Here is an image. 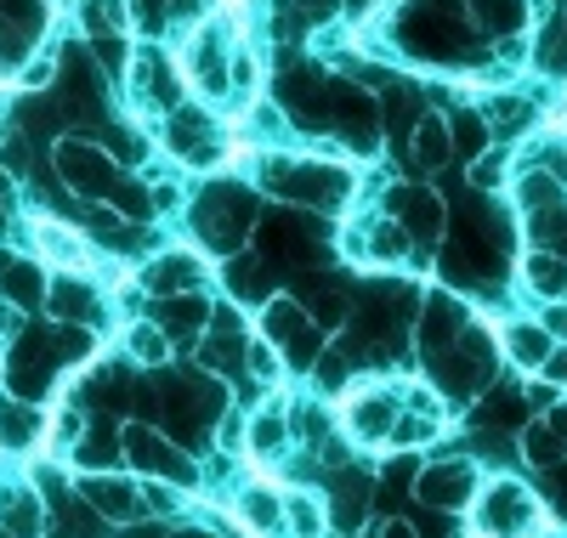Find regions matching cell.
<instances>
[{
    "label": "cell",
    "mask_w": 567,
    "mask_h": 538,
    "mask_svg": "<svg viewBox=\"0 0 567 538\" xmlns=\"http://www.w3.org/2000/svg\"><path fill=\"white\" fill-rule=\"evenodd\" d=\"M267 187H278L284 199H301V205H318V210H336V205L347 199V193H352L347 170H336V165H312V159L267 170Z\"/></svg>",
    "instance_id": "cell-4"
},
{
    "label": "cell",
    "mask_w": 567,
    "mask_h": 538,
    "mask_svg": "<svg viewBox=\"0 0 567 538\" xmlns=\"http://www.w3.org/2000/svg\"><path fill=\"white\" fill-rule=\"evenodd\" d=\"M414 532H420V538H460V521H454V510H443V516H420Z\"/></svg>",
    "instance_id": "cell-32"
},
{
    "label": "cell",
    "mask_w": 567,
    "mask_h": 538,
    "mask_svg": "<svg viewBox=\"0 0 567 538\" xmlns=\"http://www.w3.org/2000/svg\"><path fill=\"white\" fill-rule=\"evenodd\" d=\"M45 318L52 323H80V329H97L109 318L103 296L91 289V278L80 272H52L45 278Z\"/></svg>",
    "instance_id": "cell-5"
},
{
    "label": "cell",
    "mask_w": 567,
    "mask_h": 538,
    "mask_svg": "<svg viewBox=\"0 0 567 538\" xmlns=\"http://www.w3.org/2000/svg\"><path fill=\"white\" fill-rule=\"evenodd\" d=\"M245 363H250V374H256V380H278V374H284L278 346H272L267 334H250V358H245Z\"/></svg>",
    "instance_id": "cell-30"
},
{
    "label": "cell",
    "mask_w": 567,
    "mask_h": 538,
    "mask_svg": "<svg viewBox=\"0 0 567 538\" xmlns=\"http://www.w3.org/2000/svg\"><path fill=\"white\" fill-rule=\"evenodd\" d=\"M221 278L233 283V296H239V301H261L267 289H272V272H267L256 256H245V250L227 261V272H221Z\"/></svg>",
    "instance_id": "cell-23"
},
{
    "label": "cell",
    "mask_w": 567,
    "mask_h": 538,
    "mask_svg": "<svg viewBox=\"0 0 567 538\" xmlns=\"http://www.w3.org/2000/svg\"><path fill=\"white\" fill-rule=\"evenodd\" d=\"M58 182H69L80 199H109V193L120 187V159L103 148V142L63 136L58 142Z\"/></svg>",
    "instance_id": "cell-2"
},
{
    "label": "cell",
    "mask_w": 567,
    "mask_h": 538,
    "mask_svg": "<svg viewBox=\"0 0 567 538\" xmlns=\"http://www.w3.org/2000/svg\"><path fill=\"white\" fill-rule=\"evenodd\" d=\"M80 499L97 510L103 521H136V516H148V499H142V487L136 482H125V476H109V470H97V476H85L80 482Z\"/></svg>",
    "instance_id": "cell-8"
},
{
    "label": "cell",
    "mask_w": 567,
    "mask_h": 538,
    "mask_svg": "<svg viewBox=\"0 0 567 538\" xmlns=\"http://www.w3.org/2000/svg\"><path fill=\"white\" fill-rule=\"evenodd\" d=\"M471 487H477V470H471L465 459L460 465L443 459V465H432L420 476V499L432 510H460V505H471Z\"/></svg>",
    "instance_id": "cell-11"
},
{
    "label": "cell",
    "mask_w": 567,
    "mask_h": 538,
    "mask_svg": "<svg viewBox=\"0 0 567 538\" xmlns=\"http://www.w3.org/2000/svg\"><path fill=\"white\" fill-rule=\"evenodd\" d=\"M341 7H347V0H290V12H296L301 23H336Z\"/></svg>",
    "instance_id": "cell-31"
},
{
    "label": "cell",
    "mask_w": 567,
    "mask_h": 538,
    "mask_svg": "<svg viewBox=\"0 0 567 538\" xmlns=\"http://www.w3.org/2000/svg\"><path fill=\"white\" fill-rule=\"evenodd\" d=\"M52 80H58V63H52V58H29L23 74H18V85H29V91H34V85H52Z\"/></svg>",
    "instance_id": "cell-33"
},
{
    "label": "cell",
    "mask_w": 567,
    "mask_h": 538,
    "mask_svg": "<svg viewBox=\"0 0 567 538\" xmlns=\"http://www.w3.org/2000/svg\"><path fill=\"white\" fill-rule=\"evenodd\" d=\"M499 346H505V358L516 363V369H550V334H545V323H499Z\"/></svg>",
    "instance_id": "cell-13"
},
{
    "label": "cell",
    "mask_w": 567,
    "mask_h": 538,
    "mask_svg": "<svg viewBox=\"0 0 567 538\" xmlns=\"http://www.w3.org/2000/svg\"><path fill=\"white\" fill-rule=\"evenodd\" d=\"M550 420H556V436H567V403H561V408H550Z\"/></svg>",
    "instance_id": "cell-34"
},
{
    "label": "cell",
    "mask_w": 567,
    "mask_h": 538,
    "mask_svg": "<svg viewBox=\"0 0 567 538\" xmlns=\"http://www.w3.org/2000/svg\"><path fill=\"white\" fill-rule=\"evenodd\" d=\"M465 334V301H454V296H432L425 301V312H420V346L425 352H449L454 340Z\"/></svg>",
    "instance_id": "cell-12"
},
{
    "label": "cell",
    "mask_w": 567,
    "mask_h": 538,
    "mask_svg": "<svg viewBox=\"0 0 567 538\" xmlns=\"http://www.w3.org/2000/svg\"><path fill=\"white\" fill-rule=\"evenodd\" d=\"M194 221H199V244H210V250H221V256H239L245 238H250L256 210H250V199H245L239 187H221V182H216V187L199 193Z\"/></svg>",
    "instance_id": "cell-1"
},
{
    "label": "cell",
    "mask_w": 567,
    "mask_h": 538,
    "mask_svg": "<svg viewBox=\"0 0 567 538\" xmlns=\"http://www.w3.org/2000/svg\"><path fill=\"white\" fill-rule=\"evenodd\" d=\"M437 431H443V420L409 408V414L398 420V431H392V443H398V448H420V443H437Z\"/></svg>",
    "instance_id": "cell-27"
},
{
    "label": "cell",
    "mask_w": 567,
    "mask_h": 538,
    "mask_svg": "<svg viewBox=\"0 0 567 538\" xmlns=\"http://www.w3.org/2000/svg\"><path fill=\"white\" fill-rule=\"evenodd\" d=\"M125 352L136 358V369H165L171 352H176V340H171L154 318H142L136 329H125Z\"/></svg>",
    "instance_id": "cell-20"
},
{
    "label": "cell",
    "mask_w": 567,
    "mask_h": 538,
    "mask_svg": "<svg viewBox=\"0 0 567 538\" xmlns=\"http://www.w3.org/2000/svg\"><path fill=\"white\" fill-rule=\"evenodd\" d=\"M449 136H454V154H460V159H483V154H488V136H494V125H488L483 114L460 108V114L449 120Z\"/></svg>",
    "instance_id": "cell-22"
},
{
    "label": "cell",
    "mask_w": 567,
    "mask_h": 538,
    "mask_svg": "<svg viewBox=\"0 0 567 538\" xmlns=\"http://www.w3.org/2000/svg\"><path fill=\"white\" fill-rule=\"evenodd\" d=\"M205 283V261L194 256V250H165V256H154L148 267H142V289L148 296H187V289H199Z\"/></svg>",
    "instance_id": "cell-10"
},
{
    "label": "cell",
    "mask_w": 567,
    "mask_h": 538,
    "mask_svg": "<svg viewBox=\"0 0 567 538\" xmlns=\"http://www.w3.org/2000/svg\"><path fill=\"white\" fill-rule=\"evenodd\" d=\"M45 436V414L34 408V403H23V397H0V448H12V454H23V448H34Z\"/></svg>",
    "instance_id": "cell-14"
},
{
    "label": "cell",
    "mask_w": 567,
    "mask_h": 538,
    "mask_svg": "<svg viewBox=\"0 0 567 538\" xmlns=\"http://www.w3.org/2000/svg\"><path fill=\"white\" fill-rule=\"evenodd\" d=\"M523 448H528L534 465H561V436L545 431V425H528V431H523Z\"/></svg>",
    "instance_id": "cell-29"
},
{
    "label": "cell",
    "mask_w": 567,
    "mask_h": 538,
    "mask_svg": "<svg viewBox=\"0 0 567 538\" xmlns=\"http://www.w3.org/2000/svg\"><path fill=\"white\" fill-rule=\"evenodd\" d=\"M449 159H454L449 120H437V114H420V125H414V165H420V170H443Z\"/></svg>",
    "instance_id": "cell-18"
},
{
    "label": "cell",
    "mask_w": 567,
    "mask_h": 538,
    "mask_svg": "<svg viewBox=\"0 0 567 538\" xmlns=\"http://www.w3.org/2000/svg\"><path fill=\"white\" fill-rule=\"evenodd\" d=\"M182 538H210V532H182Z\"/></svg>",
    "instance_id": "cell-37"
},
{
    "label": "cell",
    "mask_w": 567,
    "mask_h": 538,
    "mask_svg": "<svg viewBox=\"0 0 567 538\" xmlns=\"http://www.w3.org/2000/svg\"><path fill=\"white\" fill-rule=\"evenodd\" d=\"M125 431V465L148 482H194V459H187L165 431L154 425H120Z\"/></svg>",
    "instance_id": "cell-3"
},
{
    "label": "cell",
    "mask_w": 567,
    "mask_h": 538,
    "mask_svg": "<svg viewBox=\"0 0 567 538\" xmlns=\"http://www.w3.org/2000/svg\"><path fill=\"white\" fill-rule=\"evenodd\" d=\"M239 516H245V527H250V532H272V527L284 521V499H278V494H267V487H250V494L239 499Z\"/></svg>",
    "instance_id": "cell-24"
},
{
    "label": "cell",
    "mask_w": 567,
    "mask_h": 538,
    "mask_svg": "<svg viewBox=\"0 0 567 538\" xmlns=\"http://www.w3.org/2000/svg\"><path fill=\"white\" fill-rule=\"evenodd\" d=\"M534 521H539V510H534V499L516 482H494L488 494H483L477 527L488 538H523V532H534Z\"/></svg>",
    "instance_id": "cell-6"
},
{
    "label": "cell",
    "mask_w": 567,
    "mask_h": 538,
    "mask_svg": "<svg viewBox=\"0 0 567 538\" xmlns=\"http://www.w3.org/2000/svg\"><path fill=\"white\" fill-rule=\"evenodd\" d=\"M256 459H284V448H290V408L284 403H267L250 414V443H245Z\"/></svg>",
    "instance_id": "cell-15"
},
{
    "label": "cell",
    "mask_w": 567,
    "mask_h": 538,
    "mask_svg": "<svg viewBox=\"0 0 567 538\" xmlns=\"http://www.w3.org/2000/svg\"><path fill=\"white\" fill-rule=\"evenodd\" d=\"M34 244H40V256H52L58 261V272H74V267H85V238H74L63 221H52V216H40L34 221Z\"/></svg>",
    "instance_id": "cell-17"
},
{
    "label": "cell",
    "mask_w": 567,
    "mask_h": 538,
    "mask_svg": "<svg viewBox=\"0 0 567 538\" xmlns=\"http://www.w3.org/2000/svg\"><path fill=\"white\" fill-rule=\"evenodd\" d=\"M403 408L392 391H352V403H347V431L358 436V443H392V431H398Z\"/></svg>",
    "instance_id": "cell-9"
},
{
    "label": "cell",
    "mask_w": 567,
    "mask_h": 538,
    "mask_svg": "<svg viewBox=\"0 0 567 538\" xmlns=\"http://www.w3.org/2000/svg\"><path fill=\"white\" fill-rule=\"evenodd\" d=\"M120 459H125V431H114V425L91 431V425H85L80 448H74V465H80V470H109V465H120Z\"/></svg>",
    "instance_id": "cell-19"
},
{
    "label": "cell",
    "mask_w": 567,
    "mask_h": 538,
    "mask_svg": "<svg viewBox=\"0 0 567 538\" xmlns=\"http://www.w3.org/2000/svg\"><path fill=\"white\" fill-rule=\"evenodd\" d=\"M284 521H290L296 538H318L323 521H329V510H323L318 494H307V487H290V494H284Z\"/></svg>",
    "instance_id": "cell-21"
},
{
    "label": "cell",
    "mask_w": 567,
    "mask_h": 538,
    "mask_svg": "<svg viewBox=\"0 0 567 538\" xmlns=\"http://www.w3.org/2000/svg\"><path fill=\"white\" fill-rule=\"evenodd\" d=\"M550 323H556V329H561V334H567V312H556V318H550Z\"/></svg>",
    "instance_id": "cell-35"
},
{
    "label": "cell",
    "mask_w": 567,
    "mask_h": 538,
    "mask_svg": "<svg viewBox=\"0 0 567 538\" xmlns=\"http://www.w3.org/2000/svg\"><path fill=\"white\" fill-rule=\"evenodd\" d=\"M471 18H477L483 29H516L528 18L523 0H471Z\"/></svg>",
    "instance_id": "cell-26"
},
{
    "label": "cell",
    "mask_w": 567,
    "mask_h": 538,
    "mask_svg": "<svg viewBox=\"0 0 567 538\" xmlns=\"http://www.w3.org/2000/svg\"><path fill=\"white\" fill-rule=\"evenodd\" d=\"M91 58L103 63V74H109V80H120V74H125V63H136V58L125 52V40H120V34H97V40H91Z\"/></svg>",
    "instance_id": "cell-28"
},
{
    "label": "cell",
    "mask_w": 567,
    "mask_h": 538,
    "mask_svg": "<svg viewBox=\"0 0 567 538\" xmlns=\"http://www.w3.org/2000/svg\"><path fill=\"white\" fill-rule=\"evenodd\" d=\"M210 318H216V307L199 296V289H187V296H165V301L154 307V323L176 340L182 352H199V340H205Z\"/></svg>",
    "instance_id": "cell-7"
},
{
    "label": "cell",
    "mask_w": 567,
    "mask_h": 538,
    "mask_svg": "<svg viewBox=\"0 0 567 538\" xmlns=\"http://www.w3.org/2000/svg\"><path fill=\"white\" fill-rule=\"evenodd\" d=\"M523 272H528V283L539 289V296H567V261H556V256H528Z\"/></svg>",
    "instance_id": "cell-25"
},
{
    "label": "cell",
    "mask_w": 567,
    "mask_h": 538,
    "mask_svg": "<svg viewBox=\"0 0 567 538\" xmlns=\"http://www.w3.org/2000/svg\"><path fill=\"white\" fill-rule=\"evenodd\" d=\"M312 329V318H307V307L301 301H290V296H272V301H261V334L272 340V346L284 352V346H296V340Z\"/></svg>",
    "instance_id": "cell-16"
},
{
    "label": "cell",
    "mask_w": 567,
    "mask_h": 538,
    "mask_svg": "<svg viewBox=\"0 0 567 538\" xmlns=\"http://www.w3.org/2000/svg\"><path fill=\"white\" fill-rule=\"evenodd\" d=\"M347 7H358V12H363V7H374V0H347Z\"/></svg>",
    "instance_id": "cell-36"
}]
</instances>
